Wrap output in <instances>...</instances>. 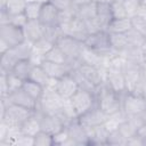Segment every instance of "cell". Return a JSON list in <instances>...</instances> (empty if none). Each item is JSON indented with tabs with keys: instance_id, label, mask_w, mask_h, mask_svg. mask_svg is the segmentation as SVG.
<instances>
[{
	"instance_id": "1",
	"label": "cell",
	"mask_w": 146,
	"mask_h": 146,
	"mask_svg": "<svg viewBox=\"0 0 146 146\" xmlns=\"http://www.w3.org/2000/svg\"><path fill=\"white\" fill-rule=\"evenodd\" d=\"M95 96L96 106L102 110L106 115H113L122 110L121 95L113 91L105 82L96 89Z\"/></svg>"
},
{
	"instance_id": "2",
	"label": "cell",
	"mask_w": 146,
	"mask_h": 146,
	"mask_svg": "<svg viewBox=\"0 0 146 146\" xmlns=\"http://www.w3.org/2000/svg\"><path fill=\"white\" fill-rule=\"evenodd\" d=\"M68 100L76 117L82 116L83 114H86L96 106L95 91L84 88H80Z\"/></svg>"
},
{
	"instance_id": "3",
	"label": "cell",
	"mask_w": 146,
	"mask_h": 146,
	"mask_svg": "<svg viewBox=\"0 0 146 146\" xmlns=\"http://www.w3.org/2000/svg\"><path fill=\"white\" fill-rule=\"evenodd\" d=\"M33 113V111H30L25 107L8 103L6 106H3L2 110V122H5L9 127V129H19L21 124Z\"/></svg>"
},
{
	"instance_id": "4",
	"label": "cell",
	"mask_w": 146,
	"mask_h": 146,
	"mask_svg": "<svg viewBox=\"0 0 146 146\" xmlns=\"http://www.w3.org/2000/svg\"><path fill=\"white\" fill-rule=\"evenodd\" d=\"M83 46L104 56L105 54L112 50L110 32L107 30H100L90 33L87 36V39L83 41Z\"/></svg>"
},
{
	"instance_id": "5",
	"label": "cell",
	"mask_w": 146,
	"mask_h": 146,
	"mask_svg": "<svg viewBox=\"0 0 146 146\" xmlns=\"http://www.w3.org/2000/svg\"><path fill=\"white\" fill-rule=\"evenodd\" d=\"M0 41L8 46L9 48H14L26 42V36L24 33V27L14 25L11 23L1 24L0 27Z\"/></svg>"
},
{
	"instance_id": "6",
	"label": "cell",
	"mask_w": 146,
	"mask_h": 146,
	"mask_svg": "<svg viewBox=\"0 0 146 146\" xmlns=\"http://www.w3.org/2000/svg\"><path fill=\"white\" fill-rule=\"evenodd\" d=\"M146 108V97L127 91L122 98V111L127 117L139 115Z\"/></svg>"
},
{
	"instance_id": "7",
	"label": "cell",
	"mask_w": 146,
	"mask_h": 146,
	"mask_svg": "<svg viewBox=\"0 0 146 146\" xmlns=\"http://www.w3.org/2000/svg\"><path fill=\"white\" fill-rule=\"evenodd\" d=\"M80 88V83L73 71L64 75L63 78L56 80L54 84V90L63 99H70Z\"/></svg>"
},
{
	"instance_id": "8",
	"label": "cell",
	"mask_w": 146,
	"mask_h": 146,
	"mask_svg": "<svg viewBox=\"0 0 146 146\" xmlns=\"http://www.w3.org/2000/svg\"><path fill=\"white\" fill-rule=\"evenodd\" d=\"M56 44L64 51V54L67 56L68 60L72 63V62H79V58H80V55H81V51H82V48H83V43L70 35H66V34H62Z\"/></svg>"
},
{
	"instance_id": "9",
	"label": "cell",
	"mask_w": 146,
	"mask_h": 146,
	"mask_svg": "<svg viewBox=\"0 0 146 146\" xmlns=\"http://www.w3.org/2000/svg\"><path fill=\"white\" fill-rule=\"evenodd\" d=\"M105 83L119 95H123L127 92V83L122 67L110 65L105 73Z\"/></svg>"
},
{
	"instance_id": "10",
	"label": "cell",
	"mask_w": 146,
	"mask_h": 146,
	"mask_svg": "<svg viewBox=\"0 0 146 146\" xmlns=\"http://www.w3.org/2000/svg\"><path fill=\"white\" fill-rule=\"evenodd\" d=\"M66 121L58 114H49V113H41L40 115V127L41 130L55 136L58 132L63 131L66 128Z\"/></svg>"
},
{
	"instance_id": "11",
	"label": "cell",
	"mask_w": 146,
	"mask_h": 146,
	"mask_svg": "<svg viewBox=\"0 0 146 146\" xmlns=\"http://www.w3.org/2000/svg\"><path fill=\"white\" fill-rule=\"evenodd\" d=\"M59 19H60V10L49 0L42 2L39 15V22L44 27H50V26H59Z\"/></svg>"
},
{
	"instance_id": "12",
	"label": "cell",
	"mask_w": 146,
	"mask_h": 146,
	"mask_svg": "<svg viewBox=\"0 0 146 146\" xmlns=\"http://www.w3.org/2000/svg\"><path fill=\"white\" fill-rule=\"evenodd\" d=\"M7 99H8V103H11V104H16L18 106H22V107H25L30 111H33V112H36L38 110V105L40 102L33 99L29 94H26L23 88H18L11 92H9L7 96Z\"/></svg>"
},
{
	"instance_id": "13",
	"label": "cell",
	"mask_w": 146,
	"mask_h": 146,
	"mask_svg": "<svg viewBox=\"0 0 146 146\" xmlns=\"http://www.w3.org/2000/svg\"><path fill=\"white\" fill-rule=\"evenodd\" d=\"M66 131L68 138L75 145H89L88 130L80 123L78 119L72 120L66 124Z\"/></svg>"
},
{
	"instance_id": "14",
	"label": "cell",
	"mask_w": 146,
	"mask_h": 146,
	"mask_svg": "<svg viewBox=\"0 0 146 146\" xmlns=\"http://www.w3.org/2000/svg\"><path fill=\"white\" fill-rule=\"evenodd\" d=\"M107 117H108V115H106L102 110H99L97 106H95L89 112H87L82 116L78 117V120L88 130V129H91V128L104 124L105 121L107 120Z\"/></svg>"
},
{
	"instance_id": "15",
	"label": "cell",
	"mask_w": 146,
	"mask_h": 146,
	"mask_svg": "<svg viewBox=\"0 0 146 146\" xmlns=\"http://www.w3.org/2000/svg\"><path fill=\"white\" fill-rule=\"evenodd\" d=\"M72 63H67V64H59V63H52V62H48L46 59H43L41 62V66L43 67V70L46 71V73L49 75V78L54 81L63 78L64 75L71 73L74 67L71 65Z\"/></svg>"
},
{
	"instance_id": "16",
	"label": "cell",
	"mask_w": 146,
	"mask_h": 146,
	"mask_svg": "<svg viewBox=\"0 0 146 146\" xmlns=\"http://www.w3.org/2000/svg\"><path fill=\"white\" fill-rule=\"evenodd\" d=\"M74 16L80 21L87 22L97 16V1L90 0L74 6Z\"/></svg>"
},
{
	"instance_id": "17",
	"label": "cell",
	"mask_w": 146,
	"mask_h": 146,
	"mask_svg": "<svg viewBox=\"0 0 146 146\" xmlns=\"http://www.w3.org/2000/svg\"><path fill=\"white\" fill-rule=\"evenodd\" d=\"M24 33L26 36V41H29L30 43L33 44L34 42H36L41 38H43L44 26L39 22V19L29 21L26 23V25L24 26Z\"/></svg>"
},
{
	"instance_id": "18",
	"label": "cell",
	"mask_w": 146,
	"mask_h": 146,
	"mask_svg": "<svg viewBox=\"0 0 146 146\" xmlns=\"http://www.w3.org/2000/svg\"><path fill=\"white\" fill-rule=\"evenodd\" d=\"M34 113L29 119H26L21 124V127H19L21 133L24 135V136H26V137H31V138H33L41 130V127H40V116L34 115Z\"/></svg>"
},
{
	"instance_id": "19",
	"label": "cell",
	"mask_w": 146,
	"mask_h": 146,
	"mask_svg": "<svg viewBox=\"0 0 146 146\" xmlns=\"http://www.w3.org/2000/svg\"><path fill=\"white\" fill-rule=\"evenodd\" d=\"M96 18L99 21L102 26L106 30L110 23L114 19L111 8V2H97V16Z\"/></svg>"
},
{
	"instance_id": "20",
	"label": "cell",
	"mask_w": 146,
	"mask_h": 146,
	"mask_svg": "<svg viewBox=\"0 0 146 146\" xmlns=\"http://www.w3.org/2000/svg\"><path fill=\"white\" fill-rule=\"evenodd\" d=\"M22 88L23 90L29 94L33 99L40 102L44 95V91H46V88H43L41 84H39L38 82L31 80V79H26L23 81L22 83Z\"/></svg>"
},
{
	"instance_id": "21",
	"label": "cell",
	"mask_w": 146,
	"mask_h": 146,
	"mask_svg": "<svg viewBox=\"0 0 146 146\" xmlns=\"http://www.w3.org/2000/svg\"><path fill=\"white\" fill-rule=\"evenodd\" d=\"M32 67H33V64H32V62L30 59H21L14 65V67H13V70L10 72L14 75H16L18 79L24 81V80L29 79Z\"/></svg>"
},
{
	"instance_id": "22",
	"label": "cell",
	"mask_w": 146,
	"mask_h": 146,
	"mask_svg": "<svg viewBox=\"0 0 146 146\" xmlns=\"http://www.w3.org/2000/svg\"><path fill=\"white\" fill-rule=\"evenodd\" d=\"M131 21L130 17L124 18H114L110 25L107 26V31L110 33H128L131 30Z\"/></svg>"
},
{
	"instance_id": "23",
	"label": "cell",
	"mask_w": 146,
	"mask_h": 146,
	"mask_svg": "<svg viewBox=\"0 0 146 146\" xmlns=\"http://www.w3.org/2000/svg\"><path fill=\"white\" fill-rule=\"evenodd\" d=\"M29 79H31V80L38 82L39 84H41V86H42L43 88H46V89L49 87L50 81H51V79H50L49 75L46 73V71L43 70V67H42L41 65H33Z\"/></svg>"
},
{
	"instance_id": "24",
	"label": "cell",
	"mask_w": 146,
	"mask_h": 146,
	"mask_svg": "<svg viewBox=\"0 0 146 146\" xmlns=\"http://www.w3.org/2000/svg\"><path fill=\"white\" fill-rule=\"evenodd\" d=\"M43 59L48 60V62H52V63H59V64H67L71 63L67 58V56L64 54V51L57 46L54 44L43 56Z\"/></svg>"
},
{
	"instance_id": "25",
	"label": "cell",
	"mask_w": 146,
	"mask_h": 146,
	"mask_svg": "<svg viewBox=\"0 0 146 146\" xmlns=\"http://www.w3.org/2000/svg\"><path fill=\"white\" fill-rule=\"evenodd\" d=\"M111 36V47L112 50L123 52L129 47V41L127 33H110Z\"/></svg>"
},
{
	"instance_id": "26",
	"label": "cell",
	"mask_w": 146,
	"mask_h": 146,
	"mask_svg": "<svg viewBox=\"0 0 146 146\" xmlns=\"http://www.w3.org/2000/svg\"><path fill=\"white\" fill-rule=\"evenodd\" d=\"M27 0H5L2 3V9L9 15H16L24 13L25 6H26Z\"/></svg>"
},
{
	"instance_id": "27",
	"label": "cell",
	"mask_w": 146,
	"mask_h": 146,
	"mask_svg": "<svg viewBox=\"0 0 146 146\" xmlns=\"http://www.w3.org/2000/svg\"><path fill=\"white\" fill-rule=\"evenodd\" d=\"M41 6H42V1H40V0H27L25 9H24V14L29 21L39 19Z\"/></svg>"
},
{
	"instance_id": "28",
	"label": "cell",
	"mask_w": 146,
	"mask_h": 146,
	"mask_svg": "<svg viewBox=\"0 0 146 146\" xmlns=\"http://www.w3.org/2000/svg\"><path fill=\"white\" fill-rule=\"evenodd\" d=\"M131 21V27L146 38V15L143 14H135L130 16Z\"/></svg>"
},
{
	"instance_id": "29",
	"label": "cell",
	"mask_w": 146,
	"mask_h": 146,
	"mask_svg": "<svg viewBox=\"0 0 146 146\" xmlns=\"http://www.w3.org/2000/svg\"><path fill=\"white\" fill-rule=\"evenodd\" d=\"M117 130H119V131L122 133V136L128 140V139H130V138H132V137H135V136L137 135L138 128L127 117L124 121H122V122L119 124Z\"/></svg>"
},
{
	"instance_id": "30",
	"label": "cell",
	"mask_w": 146,
	"mask_h": 146,
	"mask_svg": "<svg viewBox=\"0 0 146 146\" xmlns=\"http://www.w3.org/2000/svg\"><path fill=\"white\" fill-rule=\"evenodd\" d=\"M33 145L34 146H51V145H55L54 136L40 130L33 137Z\"/></svg>"
},
{
	"instance_id": "31",
	"label": "cell",
	"mask_w": 146,
	"mask_h": 146,
	"mask_svg": "<svg viewBox=\"0 0 146 146\" xmlns=\"http://www.w3.org/2000/svg\"><path fill=\"white\" fill-rule=\"evenodd\" d=\"M111 8H112V14L113 18H124V17H130L127 13V9L123 5L122 0H113L111 2Z\"/></svg>"
},
{
	"instance_id": "32",
	"label": "cell",
	"mask_w": 146,
	"mask_h": 146,
	"mask_svg": "<svg viewBox=\"0 0 146 146\" xmlns=\"http://www.w3.org/2000/svg\"><path fill=\"white\" fill-rule=\"evenodd\" d=\"M128 41H129V46L130 47H136V48H141V46L146 42V38L143 36L141 34H139L138 32H136L133 29H131L128 33Z\"/></svg>"
},
{
	"instance_id": "33",
	"label": "cell",
	"mask_w": 146,
	"mask_h": 146,
	"mask_svg": "<svg viewBox=\"0 0 146 146\" xmlns=\"http://www.w3.org/2000/svg\"><path fill=\"white\" fill-rule=\"evenodd\" d=\"M127 141L128 140L122 136V133L115 129L108 132L106 145H127Z\"/></svg>"
},
{
	"instance_id": "34",
	"label": "cell",
	"mask_w": 146,
	"mask_h": 146,
	"mask_svg": "<svg viewBox=\"0 0 146 146\" xmlns=\"http://www.w3.org/2000/svg\"><path fill=\"white\" fill-rule=\"evenodd\" d=\"M122 1H123V5H124L129 16L137 14L143 3V0H122Z\"/></svg>"
},
{
	"instance_id": "35",
	"label": "cell",
	"mask_w": 146,
	"mask_h": 146,
	"mask_svg": "<svg viewBox=\"0 0 146 146\" xmlns=\"http://www.w3.org/2000/svg\"><path fill=\"white\" fill-rule=\"evenodd\" d=\"M27 22H29V19H27V17L25 16V14H24V13H21V14H16V15L9 16V22H8V23H11V24H14V25L24 27Z\"/></svg>"
},
{
	"instance_id": "36",
	"label": "cell",
	"mask_w": 146,
	"mask_h": 146,
	"mask_svg": "<svg viewBox=\"0 0 146 146\" xmlns=\"http://www.w3.org/2000/svg\"><path fill=\"white\" fill-rule=\"evenodd\" d=\"M49 1L52 2L60 11L68 10V9H72L74 7L73 0H49Z\"/></svg>"
},
{
	"instance_id": "37",
	"label": "cell",
	"mask_w": 146,
	"mask_h": 146,
	"mask_svg": "<svg viewBox=\"0 0 146 146\" xmlns=\"http://www.w3.org/2000/svg\"><path fill=\"white\" fill-rule=\"evenodd\" d=\"M140 55H141V63H143V65H146V42L140 48Z\"/></svg>"
},
{
	"instance_id": "38",
	"label": "cell",
	"mask_w": 146,
	"mask_h": 146,
	"mask_svg": "<svg viewBox=\"0 0 146 146\" xmlns=\"http://www.w3.org/2000/svg\"><path fill=\"white\" fill-rule=\"evenodd\" d=\"M144 72H145V74H146V65H145V67H144Z\"/></svg>"
}]
</instances>
